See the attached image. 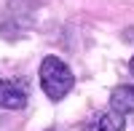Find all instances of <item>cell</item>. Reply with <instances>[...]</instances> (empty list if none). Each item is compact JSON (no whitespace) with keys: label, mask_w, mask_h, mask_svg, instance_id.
I'll return each instance as SVG.
<instances>
[{"label":"cell","mask_w":134,"mask_h":131,"mask_svg":"<svg viewBox=\"0 0 134 131\" xmlns=\"http://www.w3.org/2000/svg\"><path fill=\"white\" fill-rule=\"evenodd\" d=\"M72 83H75V78H72L70 67H67L59 56H46L40 62V88L46 91V96L51 102L64 99V96L70 94Z\"/></svg>","instance_id":"1"},{"label":"cell","mask_w":134,"mask_h":131,"mask_svg":"<svg viewBox=\"0 0 134 131\" xmlns=\"http://www.w3.org/2000/svg\"><path fill=\"white\" fill-rule=\"evenodd\" d=\"M27 107L24 80H0V110H21Z\"/></svg>","instance_id":"2"},{"label":"cell","mask_w":134,"mask_h":131,"mask_svg":"<svg viewBox=\"0 0 134 131\" xmlns=\"http://www.w3.org/2000/svg\"><path fill=\"white\" fill-rule=\"evenodd\" d=\"M110 107L121 115H134V86H115L110 94Z\"/></svg>","instance_id":"3"},{"label":"cell","mask_w":134,"mask_h":131,"mask_svg":"<svg viewBox=\"0 0 134 131\" xmlns=\"http://www.w3.org/2000/svg\"><path fill=\"white\" fill-rule=\"evenodd\" d=\"M124 128H126V121H124V115L115 112V110L105 112L97 121V131H124Z\"/></svg>","instance_id":"4"},{"label":"cell","mask_w":134,"mask_h":131,"mask_svg":"<svg viewBox=\"0 0 134 131\" xmlns=\"http://www.w3.org/2000/svg\"><path fill=\"white\" fill-rule=\"evenodd\" d=\"M129 72L134 75V56H131V62H129Z\"/></svg>","instance_id":"5"},{"label":"cell","mask_w":134,"mask_h":131,"mask_svg":"<svg viewBox=\"0 0 134 131\" xmlns=\"http://www.w3.org/2000/svg\"><path fill=\"white\" fill-rule=\"evenodd\" d=\"M48 131H51V128H48Z\"/></svg>","instance_id":"6"}]
</instances>
